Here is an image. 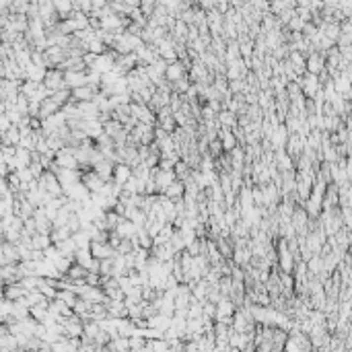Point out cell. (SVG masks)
<instances>
[{
    "label": "cell",
    "instance_id": "6da1fadb",
    "mask_svg": "<svg viewBox=\"0 0 352 352\" xmlns=\"http://www.w3.org/2000/svg\"><path fill=\"white\" fill-rule=\"evenodd\" d=\"M35 181H37L39 190H43L50 198H60V196H64L62 187H60V181H58V177H56L54 173H50V171H43Z\"/></svg>",
    "mask_w": 352,
    "mask_h": 352
},
{
    "label": "cell",
    "instance_id": "7a4b0ae2",
    "mask_svg": "<svg viewBox=\"0 0 352 352\" xmlns=\"http://www.w3.org/2000/svg\"><path fill=\"white\" fill-rule=\"evenodd\" d=\"M297 85L301 87V95L305 99H313L317 93L321 91V85H319V78L315 76V74H309V72H305L303 76H299L297 80Z\"/></svg>",
    "mask_w": 352,
    "mask_h": 352
},
{
    "label": "cell",
    "instance_id": "3957f363",
    "mask_svg": "<svg viewBox=\"0 0 352 352\" xmlns=\"http://www.w3.org/2000/svg\"><path fill=\"white\" fill-rule=\"evenodd\" d=\"M50 93H56L60 89H66L64 87V72L60 68H50L45 70V76H43V83H41Z\"/></svg>",
    "mask_w": 352,
    "mask_h": 352
},
{
    "label": "cell",
    "instance_id": "277c9868",
    "mask_svg": "<svg viewBox=\"0 0 352 352\" xmlns=\"http://www.w3.org/2000/svg\"><path fill=\"white\" fill-rule=\"evenodd\" d=\"M54 163L60 169H78V163L74 159V148L72 146H64L62 150H58L56 152V157H54Z\"/></svg>",
    "mask_w": 352,
    "mask_h": 352
},
{
    "label": "cell",
    "instance_id": "5b68a950",
    "mask_svg": "<svg viewBox=\"0 0 352 352\" xmlns=\"http://www.w3.org/2000/svg\"><path fill=\"white\" fill-rule=\"evenodd\" d=\"M80 183H83V185L87 187V192H89V194H99V192L103 190V185H105V181H103L93 169H91V171H85V173H80Z\"/></svg>",
    "mask_w": 352,
    "mask_h": 352
},
{
    "label": "cell",
    "instance_id": "8992f818",
    "mask_svg": "<svg viewBox=\"0 0 352 352\" xmlns=\"http://www.w3.org/2000/svg\"><path fill=\"white\" fill-rule=\"evenodd\" d=\"M284 352H311V342H309V338L305 336V334H299L295 332L290 338H288V342H286V350Z\"/></svg>",
    "mask_w": 352,
    "mask_h": 352
},
{
    "label": "cell",
    "instance_id": "52a82bcc",
    "mask_svg": "<svg viewBox=\"0 0 352 352\" xmlns=\"http://www.w3.org/2000/svg\"><path fill=\"white\" fill-rule=\"evenodd\" d=\"M323 68H325V56L323 54L313 52V54H309L307 58H305V72L317 76Z\"/></svg>",
    "mask_w": 352,
    "mask_h": 352
},
{
    "label": "cell",
    "instance_id": "ba28073f",
    "mask_svg": "<svg viewBox=\"0 0 352 352\" xmlns=\"http://www.w3.org/2000/svg\"><path fill=\"white\" fill-rule=\"evenodd\" d=\"M249 70L245 68V64L241 60H233V62H227V68H225V76L227 80H243L247 76Z\"/></svg>",
    "mask_w": 352,
    "mask_h": 352
},
{
    "label": "cell",
    "instance_id": "9c48e42d",
    "mask_svg": "<svg viewBox=\"0 0 352 352\" xmlns=\"http://www.w3.org/2000/svg\"><path fill=\"white\" fill-rule=\"evenodd\" d=\"M89 251L93 255V260H109V257H115V251L109 247L107 243H91Z\"/></svg>",
    "mask_w": 352,
    "mask_h": 352
},
{
    "label": "cell",
    "instance_id": "30bf717a",
    "mask_svg": "<svg viewBox=\"0 0 352 352\" xmlns=\"http://www.w3.org/2000/svg\"><path fill=\"white\" fill-rule=\"evenodd\" d=\"M130 177H132V169L128 167V165H124V163H115V165H113V173H111V181L115 185L122 187Z\"/></svg>",
    "mask_w": 352,
    "mask_h": 352
},
{
    "label": "cell",
    "instance_id": "8fae6325",
    "mask_svg": "<svg viewBox=\"0 0 352 352\" xmlns=\"http://www.w3.org/2000/svg\"><path fill=\"white\" fill-rule=\"evenodd\" d=\"M87 85V70L85 72H64V87L68 91Z\"/></svg>",
    "mask_w": 352,
    "mask_h": 352
},
{
    "label": "cell",
    "instance_id": "7c38bea8",
    "mask_svg": "<svg viewBox=\"0 0 352 352\" xmlns=\"http://www.w3.org/2000/svg\"><path fill=\"white\" fill-rule=\"evenodd\" d=\"M185 68L181 66V62H173V64H167L165 68V80L171 85V83H177V80L185 78Z\"/></svg>",
    "mask_w": 352,
    "mask_h": 352
},
{
    "label": "cell",
    "instance_id": "4fadbf2b",
    "mask_svg": "<svg viewBox=\"0 0 352 352\" xmlns=\"http://www.w3.org/2000/svg\"><path fill=\"white\" fill-rule=\"evenodd\" d=\"M95 89H91V87H78V89H72L70 91V103H85V101H91L93 95H95Z\"/></svg>",
    "mask_w": 352,
    "mask_h": 352
},
{
    "label": "cell",
    "instance_id": "5bb4252c",
    "mask_svg": "<svg viewBox=\"0 0 352 352\" xmlns=\"http://www.w3.org/2000/svg\"><path fill=\"white\" fill-rule=\"evenodd\" d=\"M113 165L115 163L113 161H109V159H101L97 165H93V171H95L99 177L103 179V181H111V173H113Z\"/></svg>",
    "mask_w": 352,
    "mask_h": 352
},
{
    "label": "cell",
    "instance_id": "9a60e30c",
    "mask_svg": "<svg viewBox=\"0 0 352 352\" xmlns=\"http://www.w3.org/2000/svg\"><path fill=\"white\" fill-rule=\"evenodd\" d=\"M216 122L220 128H229V130H233V128H237V115L227 111V109H220L216 113Z\"/></svg>",
    "mask_w": 352,
    "mask_h": 352
},
{
    "label": "cell",
    "instance_id": "2e32d148",
    "mask_svg": "<svg viewBox=\"0 0 352 352\" xmlns=\"http://www.w3.org/2000/svg\"><path fill=\"white\" fill-rule=\"evenodd\" d=\"M183 192H185V187H183V181H177L175 179L165 192H163V196L165 198H169L171 202H175V200H181L183 198Z\"/></svg>",
    "mask_w": 352,
    "mask_h": 352
},
{
    "label": "cell",
    "instance_id": "e0dca14e",
    "mask_svg": "<svg viewBox=\"0 0 352 352\" xmlns=\"http://www.w3.org/2000/svg\"><path fill=\"white\" fill-rule=\"evenodd\" d=\"M249 260H251V251H249L247 247L233 249V257H231L233 266H239V268H243V266H247V264H249Z\"/></svg>",
    "mask_w": 352,
    "mask_h": 352
},
{
    "label": "cell",
    "instance_id": "ac0fdd59",
    "mask_svg": "<svg viewBox=\"0 0 352 352\" xmlns=\"http://www.w3.org/2000/svg\"><path fill=\"white\" fill-rule=\"evenodd\" d=\"M43 76H45V68L43 66L29 64L25 68V80H31V83H43Z\"/></svg>",
    "mask_w": 352,
    "mask_h": 352
},
{
    "label": "cell",
    "instance_id": "d6986e66",
    "mask_svg": "<svg viewBox=\"0 0 352 352\" xmlns=\"http://www.w3.org/2000/svg\"><path fill=\"white\" fill-rule=\"evenodd\" d=\"M83 132L87 134V138H91L93 142L103 134V126L97 122V120H89V122H85V126H83Z\"/></svg>",
    "mask_w": 352,
    "mask_h": 352
},
{
    "label": "cell",
    "instance_id": "ffe728a7",
    "mask_svg": "<svg viewBox=\"0 0 352 352\" xmlns=\"http://www.w3.org/2000/svg\"><path fill=\"white\" fill-rule=\"evenodd\" d=\"M214 243H216L218 253L222 255V260H231L233 257V241L229 237H218Z\"/></svg>",
    "mask_w": 352,
    "mask_h": 352
},
{
    "label": "cell",
    "instance_id": "44dd1931",
    "mask_svg": "<svg viewBox=\"0 0 352 352\" xmlns=\"http://www.w3.org/2000/svg\"><path fill=\"white\" fill-rule=\"evenodd\" d=\"M235 313V305L231 299H220L216 303V313L214 317H231V315Z\"/></svg>",
    "mask_w": 352,
    "mask_h": 352
},
{
    "label": "cell",
    "instance_id": "7402d4cb",
    "mask_svg": "<svg viewBox=\"0 0 352 352\" xmlns=\"http://www.w3.org/2000/svg\"><path fill=\"white\" fill-rule=\"evenodd\" d=\"M136 229H138V227H134L130 220L122 218V220H120V225L115 227V233L120 235L122 239H130V237H134V235H136Z\"/></svg>",
    "mask_w": 352,
    "mask_h": 352
},
{
    "label": "cell",
    "instance_id": "603a6c76",
    "mask_svg": "<svg viewBox=\"0 0 352 352\" xmlns=\"http://www.w3.org/2000/svg\"><path fill=\"white\" fill-rule=\"evenodd\" d=\"M175 233V229H173V225H165L161 229V233L157 235L155 239H152V247H159V245H165V243H169L171 241V235Z\"/></svg>",
    "mask_w": 352,
    "mask_h": 352
},
{
    "label": "cell",
    "instance_id": "cb8c5ba5",
    "mask_svg": "<svg viewBox=\"0 0 352 352\" xmlns=\"http://www.w3.org/2000/svg\"><path fill=\"white\" fill-rule=\"evenodd\" d=\"M50 245H52V241H50V235L35 233L33 237H31V247H33V249H39V251H43V249H48Z\"/></svg>",
    "mask_w": 352,
    "mask_h": 352
},
{
    "label": "cell",
    "instance_id": "d4e9b609",
    "mask_svg": "<svg viewBox=\"0 0 352 352\" xmlns=\"http://www.w3.org/2000/svg\"><path fill=\"white\" fill-rule=\"evenodd\" d=\"M70 237H72V233H70L68 227H60V229H52V231H50V241H52V245L62 243V241H66V239H70Z\"/></svg>",
    "mask_w": 352,
    "mask_h": 352
},
{
    "label": "cell",
    "instance_id": "484cf974",
    "mask_svg": "<svg viewBox=\"0 0 352 352\" xmlns=\"http://www.w3.org/2000/svg\"><path fill=\"white\" fill-rule=\"evenodd\" d=\"M4 297L10 299V301H19L21 297H25V290H23V286H21L19 282L6 284V286H4Z\"/></svg>",
    "mask_w": 352,
    "mask_h": 352
},
{
    "label": "cell",
    "instance_id": "4316f807",
    "mask_svg": "<svg viewBox=\"0 0 352 352\" xmlns=\"http://www.w3.org/2000/svg\"><path fill=\"white\" fill-rule=\"evenodd\" d=\"M190 173H192V169L187 167L183 161H177L173 165V175H175V179H177V181H185L187 177H190Z\"/></svg>",
    "mask_w": 352,
    "mask_h": 352
},
{
    "label": "cell",
    "instance_id": "83f0119b",
    "mask_svg": "<svg viewBox=\"0 0 352 352\" xmlns=\"http://www.w3.org/2000/svg\"><path fill=\"white\" fill-rule=\"evenodd\" d=\"M72 243L76 245V249H89V245H91V239H89V235L85 231H76L72 233Z\"/></svg>",
    "mask_w": 352,
    "mask_h": 352
},
{
    "label": "cell",
    "instance_id": "f1b7e54d",
    "mask_svg": "<svg viewBox=\"0 0 352 352\" xmlns=\"http://www.w3.org/2000/svg\"><path fill=\"white\" fill-rule=\"evenodd\" d=\"M56 299H58V301H62V303L66 305V307H70V309H72V307H74V303L78 301V297L74 295L72 290H56Z\"/></svg>",
    "mask_w": 352,
    "mask_h": 352
},
{
    "label": "cell",
    "instance_id": "f546056e",
    "mask_svg": "<svg viewBox=\"0 0 352 352\" xmlns=\"http://www.w3.org/2000/svg\"><path fill=\"white\" fill-rule=\"evenodd\" d=\"M91 262H93V255H91V251H89V249H78V251L74 253V264H78L80 268L89 270Z\"/></svg>",
    "mask_w": 352,
    "mask_h": 352
},
{
    "label": "cell",
    "instance_id": "4dcf8cb0",
    "mask_svg": "<svg viewBox=\"0 0 352 352\" xmlns=\"http://www.w3.org/2000/svg\"><path fill=\"white\" fill-rule=\"evenodd\" d=\"M50 99L62 109L64 105L70 101V91L68 89H60V91H56V93H50Z\"/></svg>",
    "mask_w": 352,
    "mask_h": 352
},
{
    "label": "cell",
    "instance_id": "1f68e13d",
    "mask_svg": "<svg viewBox=\"0 0 352 352\" xmlns=\"http://www.w3.org/2000/svg\"><path fill=\"white\" fill-rule=\"evenodd\" d=\"M124 130V126L120 124V122H115V120H109L107 124H103V134L105 136H109L111 140L117 136V134H120Z\"/></svg>",
    "mask_w": 352,
    "mask_h": 352
},
{
    "label": "cell",
    "instance_id": "d6a6232c",
    "mask_svg": "<svg viewBox=\"0 0 352 352\" xmlns=\"http://www.w3.org/2000/svg\"><path fill=\"white\" fill-rule=\"evenodd\" d=\"M124 216H120V214H115L113 210H109V212H105V231H115V227L120 225V220H122Z\"/></svg>",
    "mask_w": 352,
    "mask_h": 352
},
{
    "label": "cell",
    "instance_id": "836d02e7",
    "mask_svg": "<svg viewBox=\"0 0 352 352\" xmlns=\"http://www.w3.org/2000/svg\"><path fill=\"white\" fill-rule=\"evenodd\" d=\"M87 52H89V54H95V56H101V54L107 52V48L103 45V41H101V39L93 37L91 41H87Z\"/></svg>",
    "mask_w": 352,
    "mask_h": 352
},
{
    "label": "cell",
    "instance_id": "e575fe53",
    "mask_svg": "<svg viewBox=\"0 0 352 352\" xmlns=\"http://www.w3.org/2000/svg\"><path fill=\"white\" fill-rule=\"evenodd\" d=\"M136 239H138V245H140L142 249H150V247H152V239L148 237V233L144 231V227L136 229Z\"/></svg>",
    "mask_w": 352,
    "mask_h": 352
},
{
    "label": "cell",
    "instance_id": "d590c367",
    "mask_svg": "<svg viewBox=\"0 0 352 352\" xmlns=\"http://www.w3.org/2000/svg\"><path fill=\"white\" fill-rule=\"evenodd\" d=\"M113 272V257H109V260H101L99 262V276L101 278H109Z\"/></svg>",
    "mask_w": 352,
    "mask_h": 352
},
{
    "label": "cell",
    "instance_id": "8d00e7d4",
    "mask_svg": "<svg viewBox=\"0 0 352 352\" xmlns=\"http://www.w3.org/2000/svg\"><path fill=\"white\" fill-rule=\"evenodd\" d=\"M155 6H157V2L155 0H142V2H138V8H140V13H142L146 19L155 13Z\"/></svg>",
    "mask_w": 352,
    "mask_h": 352
},
{
    "label": "cell",
    "instance_id": "74e56055",
    "mask_svg": "<svg viewBox=\"0 0 352 352\" xmlns=\"http://www.w3.org/2000/svg\"><path fill=\"white\" fill-rule=\"evenodd\" d=\"M101 276L99 274H95V272H87V276H85V284L87 286H95V288H101Z\"/></svg>",
    "mask_w": 352,
    "mask_h": 352
},
{
    "label": "cell",
    "instance_id": "f35d334b",
    "mask_svg": "<svg viewBox=\"0 0 352 352\" xmlns=\"http://www.w3.org/2000/svg\"><path fill=\"white\" fill-rule=\"evenodd\" d=\"M208 155L212 157V159H218L222 155V146L218 140H212V142H208Z\"/></svg>",
    "mask_w": 352,
    "mask_h": 352
},
{
    "label": "cell",
    "instance_id": "ab89813d",
    "mask_svg": "<svg viewBox=\"0 0 352 352\" xmlns=\"http://www.w3.org/2000/svg\"><path fill=\"white\" fill-rule=\"evenodd\" d=\"M68 229H70V233H76V231H80L83 229V222H80V218L76 216V214H70V218H68V225H66Z\"/></svg>",
    "mask_w": 352,
    "mask_h": 352
},
{
    "label": "cell",
    "instance_id": "60d3db41",
    "mask_svg": "<svg viewBox=\"0 0 352 352\" xmlns=\"http://www.w3.org/2000/svg\"><path fill=\"white\" fill-rule=\"evenodd\" d=\"M233 282H243L245 280V272H243V268H239V266H233V270H231V276H229Z\"/></svg>",
    "mask_w": 352,
    "mask_h": 352
},
{
    "label": "cell",
    "instance_id": "b9f144b4",
    "mask_svg": "<svg viewBox=\"0 0 352 352\" xmlns=\"http://www.w3.org/2000/svg\"><path fill=\"white\" fill-rule=\"evenodd\" d=\"M58 257H60V253H58V249L54 247V245H50L48 249H43V260H48V262H56Z\"/></svg>",
    "mask_w": 352,
    "mask_h": 352
},
{
    "label": "cell",
    "instance_id": "7bdbcfd3",
    "mask_svg": "<svg viewBox=\"0 0 352 352\" xmlns=\"http://www.w3.org/2000/svg\"><path fill=\"white\" fill-rule=\"evenodd\" d=\"M120 243H122V237H120V235H117L115 231H109V237H107V245H109V247L115 251Z\"/></svg>",
    "mask_w": 352,
    "mask_h": 352
},
{
    "label": "cell",
    "instance_id": "ee69618b",
    "mask_svg": "<svg viewBox=\"0 0 352 352\" xmlns=\"http://www.w3.org/2000/svg\"><path fill=\"white\" fill-rule=\"evenodd\" d=\"M214 10H216L218 15H225L227 10H229V2H227V0H220V2H214Z\"/></svg>",
    "mask_w": 352,
    "mask_h": 352
},
{
    "label": "cell",
    "instance_id": "f6af8a7d",
    "mask_svg": "<svg viewBox=\"0 0 352 352\" xmlns=\"http://www.w3.org/2000/svg\"><path fill=\"white\" fill-rule=\"evenodd\" d=\"M6 196H10L8 183H6V179H0V200H2V198H6Z\"/></svg>",
    "mask_w": 352,
    "mask_h": 352
}]
</instances>
